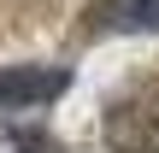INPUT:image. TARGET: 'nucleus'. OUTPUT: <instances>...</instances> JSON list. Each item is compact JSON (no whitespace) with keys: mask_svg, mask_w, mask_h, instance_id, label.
Masks as SVG:
<instances>
[{"mask_svg":"<svg viewBox=\"0 0 159 153\" xmlns=\"http://www.w3.org/2000/svg\"><path fill=\"white\" fill-rule=\"evenodd\" d=\"M100 136H106L112 153H159V77L136 83L130 94H118L106 106Z\"/></svg>","mask_w":159,"mask_h":153,"instance_id":"nucleus-1","label":"nucleus"},{"mask_svg":"<svg viewBox=\"0 0 159 153\" xmlns=\"http://www.w3.org/2000/svg\"><path fill=\"white\" fill-rule=\"evenodd\" d=\"M71 88V71L65 65H24V71H0V112H30V106H47Z\"/></svg>","mask_w":159,"mask_h":153,"instance_id":"nucleus-2","label":"nucleus"},{"mask_svg":"<svg viewBox=\"0 0 159 153\" xmlns=\"http://www.w3.org/2000/svg\"><path fill=\"white\" fill-rule=\"evenodd\" d=\"M94 24L100 29H159V0H106Z\"/></svg>","mask_w":159,"mask_h":153,"instance_id":"nucleus-3","label":"nucleus"},{"mask_svg":"<svg viewBox=\"0 0 159 153\" xmlns=\"http://www.w3.org/2000/svg\"><path fill=\"white\" fill-rule=\"evenodd\" d=\"M18 147H24V153H53L47 142H41V136H24V130H18Z\"/></svg>","mask_w":159,"mask_h":153,"instance_id":"nucleus-4","label":"nucleus"}]
</instances>
